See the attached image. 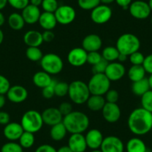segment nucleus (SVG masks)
<instances>
[{"label": "nucleus", "mask_w": 152, "mask_h": 152, "mask_svg": "<svg viewBox=\"0 0 152 152\" xmlns=\"http://www.w3.org/2000/svg\"><path fill=\"white\" fill-rule=\"evenodd\" d=\"M140 46L141 43L138 37L131 33H125L119 36L116 43L119 53L128 56L139 51Z\"/></svg>", "instance_id": "4"}, {"label": "nucleus", "mask_w": 152, "mask_h": 152, "mask_svg": "<svg viewBox=\"0 0 152 152\" xmlns=\"http://www.w3.org/2000/svg\"><path fill=\"white\" fill-rule=\"evenodd\" d=\"M87 53L82 47L71 49L67 55L69 64L74 67H81L87 63Z\"/></svg>", "instance_id": "12"}, {"label": "nucleus", "mask_w": 152, "mask_h": 152, "mask_svg": "<svg viewBox=\"0 0 152 152\" xmlns=\"http://www.w3.org/2000/svg\"><path fill=\"white\" fill-rule=\"evenodd\" d=\"M57 152H73L71 150L69 147L68 145H64L61 147L60 148H58V150H57Z\"/></svg>", "instance_id": "52"}, {"label": "nucleus", "mask_w": 152, "mask_h": 152, "mask_svg": "<svg viewBox=\"0 0 152 152\" xmlns=\"http://www.w3.org/2000/svg\"><path fill=\"white\" fill-rule=\"evenodd\" d=\"M151 23L152 24V16H151Z\"/></svg>", "instance_id": "63"}, {"label": "nucleus", "mask_w": 152, "mask_h": 152, "mask_svg": "<svg viewBox=\"0 0 152 152\" xmlns=\"http://www.w3.org/2000/svg\"><path fill=\"white\" fill-rule=\"evenodd\" d=\"M107 64H108L107 61L102 59L100 62H99L98 64L93 65V69H92L93 74H101V73H104L105 69H106Z\"/></svg>", "instance_id": "45"}, {"label": "nucleus", "mask_w": 152, "mask_h": 152, "mask_svg": "<svg viewBox=\"0 0 152 152\" xmlns=\"http://www.w3.org/2000/svg\"><path fill=\"white\" fill-rule=\"evenodd\" d=\"M55 15L58 23L63 26H67L75 20L76 11L71 5H59L55 12Z\"/></svg>", "instance_id": "10"}, {"label": "nucleus", "mask_w": 152, "mask_h": 152, "mask_svg": "<svg viewBox=\"0 0 152 152\" xmlns=\"http://www.w3.org/2000/svg\"><path fill=\"white\" fill-rule=\"evenodd\" d=\"M127 152H147L145 143L138 137L130 139L126 144Z\"/></svg>", "instance_id": "26"}, {"label": "nucleus", "mask_w": 152, "mask_h": 152, "mask_svg": "<svg viewBox=\"0 0 152 152\" xmlns=\"http://www.w3.org/2000/svg\"><path fill=\"white\" fill-rule=\"evenodd\" d=\"M100 4V0H78L79 8L84 11H92Z\"/></svg>", "instance_id": "35"}, {"label": "nucleus", "mask_w": 152, "mask_h": 152, "mask_svg": "<svg viewBox=\"0 0 152 152\" xmlns=\"http://www.w3.org/2000/svg\"><path fill=\"white\" fill-rule=\"evenodd\" d=\"M69 93V84L64 81H57L55 86V96L64 97Z\"/></svg>", "instance_id": "34"}, {"label": "nucleus", "mask_w": 152, "mask_h": 152, "mask_svg": "<svg viewBox=\"0 0 152 152\" xmlns=\"http://www.w3.org/2000/svg\"><path fill=\"white\" fill-rule=\"evenodd\" d=\"M11 120L10 115L5 111H0V125L5 126L8 125Z\"/></svg>", "instance_id": "50"}, {"label": "nucleus", "mask_w": 152, "mask_h": 152, "mask_svg": "<svg viewBox=\"0 0 152 152\" xmlns=\"http://www.w3.org/2000/svg\"><path fill=\"white\" fill-rule=\"evenodd\" d=\"M5 104H6V98L5 95H0V109L4 107Z\"/></svg>", "instance_id": "53"}, {"label": "nucleus", "mask_w": 152, "mask_h": 152, "mask_svg": "<svg viewBox=\"0 0 152 152\" xmlns=\"http://www.w3.org/2000/svg\"><path fill=\"white\" fill-rule=\"evenodd\" d=\"M35 152H57V150L51 145L43 144L37 147Z\"/></svg>", "instance_id": "49"}, {"label": "nucleus", "mask_w": 152, "mask_h": 152, "mask_svg": "<svg viewBox=\"0 0 152 152\" xmlns=\"http://www.w3.org/2000/svg\"><path fill=\"white\" fill-rule=\"evenodd\" d=\"M102 116L106 122L109 123H115L121 118V109L116 103L106 102L102 110Z\"/></svg>", "instance_id": "14"}, {"label": "nucleus", "mask_w": 152, "mask_h": 152, "mask_svg": "<svg viewBox=\"0 0 152 152\" xmlns=\"http://www.w3.org/2000/svg\"><path fill=\"white\" fill-rule=\"evenodd\" d=\"M113 11L109 5L100 4L93 9L90 13V19L97 25H103L110 20Z\"/></svg>", "instance_id": "8"}, {"label": "nucleus", "mask_w": 152, "mask_h": 152, "mask_svg": "<svg viewBox=\"0 0 152 152\" xmlns=\"http://www.w3.org/2000/svg\"><path fill=\"white\" fill-rule=\"evenodd\" d=\"M35 142L34 134L24 131L20 138L19 139V143L23 148H30L34 145Z\"/></svg>", "instance_id": "32"}, {"label": "nucleus", "mask_w": 152, "mask_h": 152, "mask_svg": "<svg viewBox=\"0 0 152 152\" xmlns=\"http://www.w3.org/2000/svg\"><path fill=\"white\" fill-rule=\"evenodd\" d=\"M133 0H115V2L119 5V7L122 8L123 9H128L130 5L132 3Z\"/></svg>", "instance_id": "51"}, {"label": "nucleus", "mask_w": 152, "mask_h": 152, "mask_svg": "<svg viewBox=\"0 0 152 152\" xmlns=\"http://www.w3.org/2000/svg\"><path fill=\"white\" fill-rule=\"evenodd\" d=\"M146 72L142 65H132L128 71V78L132 82H136L145 78Z\"/></svg>", "instance_id": "28"}, {"label": "nucleus", "mask_w": 152, "mask_h": 152, "mask_svg": "<svg viewBox=\"0 0 152 152\" xmlns=\"http://www.w3.org/2000/svg\"><path fill=\"white\" fill-rule=\"evenodd\" d=\"M131 17L137 20H145L148 18L151 13L148 2L142 0H136L132 2L128 8Z\"/></svg>", "instance_id": "9"}, {"label": "nucleus", "mask_w": 152, "mask_h": 152, "mask_svg": "<svg viewBox=\"0 0 152 152\" xmlns=\"http://www.w3.org/2000/svg\"><path fill=\"white\" fill-rule=\"evenodd\" d=\"M128 57H129L130 62L131 63L132 65H142L145 59L144 55L140 51H137V52L131 54Z\"/></svg>", "instance_id": "41"}, {"label": "nucleus", "mask_w": 152, "mask_h": 152, "mask_svg": "<svg viewBox=\"0 0 152 152\" xmlns=\"http://www.w3.org/2000/svg\"><path fill=\"white\" fill-rule=\"evenodd\" d=\"M142 107L146 110L152 113V90H150L146 92L141 96Z\"/></svg>", "instance_id": "36"}, {"label": "nucleus", "mask_w": 152, "mask_h": 152, "mask_svg": "<svg viewBox=\"0 0 152 152\" xmlns=\"http://www.w3.org/2000/svg\"><path fill=\"white\" fill-rule=\"evenodd\" d=\"M38 23H39V25H40L42 28L44 29V31H52L56 27L58 22H57L56 17H55L54 13L43 11V13H41V15H40V19H39Z\"/></svg>", "instance_id": "23"}, {"label": "nucleus", "mask_w": 152, "mask_h": 152, "mask_svg": "<svg viewBox=\"0 0 152 152\" xmlns=\"http://www.w3.org/2000/svg\"><path fill=\"white\" fill-rule=\"evenodd\" d=\"M119 55V52L116 46H108L103 49L102 52V56L104 60L108 63L114 62L118 60Z\"/></svg>", "instance_id": "31"}, {"label": "nucleus", "mask_w": 152, "mask_h": 152, "mask_svg": "<svg viewBox=\"0 0 152 152\" xmlns=\"http://www.w3.org/2000/svg\"><path fill=\"white\" fill-rule=\"evenodd\" d=\"M58 109L63 116H65L72 111V105L69 102H63L60 104Z\"/></svg>", "instance_id": "47"}, {"label": "nucleus", "mask_w": 152, "mask_h": 152, "mask_svg": "<svg viewBox=\"0 0 152 152\" xmlns=\"http://www.w3.org/2000/svg\"><path fill=\"white\" fill-rule=\"evenodd\" d=\"M20 124L24 131L33 134L40 131L44 125L41 113L35 110L26 111L22 116Z\"/></svg>", "instance_id": "5"}, {"label": "nucleus", "mask_w": 152, "mask_h": 152, "mask_svg": "<svg viewBox=\"0 0 152 152\" xmlns=\"http://www.w3.org/2000/svg\"><path fill=\"white\" fill-rule=\"evenodd\" d=\"M8 24L12 30L20 31L24 28L26 23L21 14L14 12L8 16Z\"/></svg>", "instance_id": "27"}, {"label": "nucleus", "mask_w": 152, "mask_h": 152, "mask_svg": "<svg viewBox=\"0 0 152 152\" xmlns=\"http://www.w3.org/2000/svg\"><path fill=\"white\" fill-rule=\"evenodd\" d=\"M150 90L148 78H146L140 80L138 81H136V82H133L132 86H131L132 93L135 96H140V97Z\"/></svg>", "instance_id": "29"}, {"label": "nucleus", "mask_w": 152, "mask_h": 152, "mask_svg": "<svg viewBox=\"0 0 152 152\" xmlns=\"http://www.w3.org/2000/svg\"><path fill=\"white\" fill-rule=\"evenodd\" d=\"M1 152H23V148L20 143L10 141L2 146Z\"/></svg>", "instance_id": "37"}, {"label": "nucleus", "mask_w": 152, "mask_h": 152, "mask_svg": "<svg viewBox=\"0 0 152 152\" xmlns=\"http://www.w3.org/2000/svg\"><path fill=\"white\" fill-rule=\"evenodd\" d=\"M104 96L106 102H109V103H116L119 98V92L114 89H110Z\"/></svg>", "instance_id": "43"}, {"label": "nucleus", "mask_w": 152, "mask_h": 152, "mask_svg": "<svg viewBox=\"0 0 152 152\" xmlns=\"http://www.w3.org/2000/svg\"><path fill=\"white\" fill-rule=\"evenodd\" d=\"M148 4L149 8H150V9L151 10V11H152V0H148Z\"/></svg>", "instance_id": "61"}, {"label": "nucleus", "mask_w": 152, "mask_h": 152, "mask_svg": "<svg viewBox=\"0 0 152 152\" xmlns=\"http://www.w3.org/2000/svg\"><path fill=\"white\" fill-rule=\"evenodd\" d=\"M5 23V15L3 14V13L0 11V27H2Z\"/></svg>", "instance_id": "56"}, {"label": "nucleus", "mask_w": 152, "mask_h": 152, "mask_svg": "<svg viewBox=\"0 0 152 152\" xmlns=\"http://www.w3.org/2000/svg\"><path fill=\"white\" fill-rule=\"evenodd\" d=\"M8 101L14 104L23 103L27 99L28 92L27 89L21 85L11 86L6 93Z\"/></svg>", "instance_id": "15"}, {"label": "nucleus", "mask_w": 152, "mask_h": 152, "mask_svg": "<svg viewBox=\"0 0 152 152\" xmlns=\"http://www.w3.org/2000/svg\"><path fill=\"white\" fill-rule=\"evenodd\" d=\"M103 59L102 54L99 52H91L87 53V61L89 64L93 66Z\"/></svg>", "instance_id": "42"}, {"label": "nucleus", "mask_w": 152, "mask_h": 152, "mask_svg": "<svg viewBox=\"0 0 152 152\" xmlns=\"http://www.w3.org/2000/svg\"><path fill=\"white\" fill-rule=\"evenodd\" d=\"M4 40V33H3V31L2 29L0 28V45L2 44V42Z\"/></svg>", "instance_id": "59"}, {"label": "nucleus", "mask_w": 152, "mask_h": 152, "mask_svg": "<svg viewBox=\"0 0 152 152\" xmlns=\"http://www.w3.org/2000/svg\"><path fill=\"white\" fill-rule=\"evenodd\" d=\"M142 66L145 70L146 73H148L150 75L152 74V54L145 57Z\"/></svg>", "instance_id": "46"}, {"label": "nucleus", "mask_w": 152, "mask_h": 152, "mask_svg": "<svg viewBox=\"0 0 152 152\" xmlns=\"http://www.w3.org/2000/svg\"><path fill=\"white\" fill-rule=\"evenodd\" d=\"M8 5V0H0V11L3 10Z\"/></svg>", "instance_id": "57"}, {"label": "nucleus", "mask_w": 152, "mask_h": 152, "mask_svg": "<svg viewBox=\"0 0 152 152\" xmlns=\"http://www.w3.org/2000/svg\"><path fill=\"white\" fill-rule=\"evenodd\" d=\"M42 8L45 12L54 13L59 7L58 0H43L41 5Z\"/></svg>", "instance_id": "38"}, {"label": "nucleus", "mask_w": 152, "mask_h": 152, "mask_svg": "<svg viewBox=\"0 0 152 152\" xmlns=\"http://www.w3.org/2000/svg\"><path fill=\"white\" fill-rule=\"evenodd\" d=\"M101 4H103V5H109L110 4L113 3L115 2V0H100Z\"/></svg>", "instance_id": "58"}, {"label": "nucleus", "mask_w": 152, "mask_h": 152, "mask_svg": "<svg viewBox=\"0 0 152 152\" xmlns=\"http://www.w3.org/2000/svg\"><path fill=\"white\" fill-rule=\"evenodd\" d=\"M128 56L126 55H124V54H121L119 53V58H118V61H119V62L120 63H123V62H125V61L128 60Z\"/></svg>", "instance_id": "55"}, {"label": "nucleus", "mask_w": 152, "mask_h": 152, "mask_svg": "<svg viewBox=\"0 0 152 152\" xmlns=\"http://www.w3.org/2000/svg\"><path fill=\"white\" fill-rule=\"evenodd\" d=\"M42 36H43V42H46V43H51V42H52L55 37L54 32L51 30L44 31L43 33H42Z\"/></svg>", "instance_id": "48"}, {"label": "nucleus", "mask_w": 152, "mask_h": 152, "mask_svg": "<svg viewBox=\"0 0 152 152\" xmlns=\"http://www.w3.org/2000/svg\"><path fill=\"white\" fill-rule=\"evenodd\" d=\"M102 46V38L96 34L87 35L82 40V48L87 52H99Z\"/></svg>", "instance_id": "17"}, {"label": "nucleus", "mask_w": 152, "mask_h": 152, "mask_svg": "<svg viewBox=\"0 0 152 152\" xmlns=\"http://www.w3.org/2000/svg\"><path fill=\"white\" fill-rule=\"evenodd\" d=\"M90 95L88 85L84 81L76 80L69 84L68 96L70 100L76 104L86 103Z\"/></svg>", "instance_id": "3"}, {"label": "nucleus", "mask_w": 152, "mask_h": 152, "mask_svg": "<svg viewBox=\"0 0 152 152\" xmlns=\"http://www.w3.org/2000/svg\"><path fill=\"white\" fill-rule=\"evenodd\" d=\"M126 72L125 66L120 62L108 63L104 74L110 81H117L122 79Z\"/></svg>", "instance_id": "11"}, {"label": "nucleus", "mask_w": 152, "mask_h": 152, "mask_svg": "<svg viewBox=\"0 0 152 152\" xmlns=\"http://www.w3.org/2000/svg\"><path fill=\"white\" fill-rule=\"evenodd\" d=\"M40 62L42 69L51 75L59 74L64 69L62 58L55 53H48L43 55Z\"/></svg>", "instance_id": "6"}, {"label": "nucleus", "mask_w": 152, "mask_h": 152, "mask_svg": "<svg viewBox=\"0 0 152 152\" xmlns=\"http://www.w3.org/2000/svg\"><path fill=\"white\" fill-rule=\"evenodd\" d=\"M91 152H102L101 149H95V150H93Z\"/></svg>", "instance_id": "62"}, {"label": "nucleus", "mask_w": 152, "mask_h": 152, "mask_svg": "<svg viewBox=\"0 0 152 152\" xmlns=\"http://www.w3.org/2000/svg\"><path fill=\"white\" fill-rule=\"evenodd\" d=\"M57 81L53 79L52 82L47 87L42 89V94L43 96L46 99H50L55 96V86Z\"/></svg>", "instance_id": "40"}, {"label": "nucleus", "mask_w": 152, "mask_h": 152, "mask_svg": "<svg viewBox=\"0 0 152 152\" xmlns=\"http://www.w3.org/2000/svg\"><path fill=\"white\" fill-rule=\"evenodd\" d=\"M148 81H149V85H150V89L152 90V74L149 76Z\"/></svg>", "instance_id": "60"}, {"label": "nucleus", "mask_w": 152, "mask_h": 152, "mask_svg": "<svg viewBox=\"0 0 152 152\" xmlns=\"http://www.w3.org/2000/svg\"><path fill=\"white\" fill-rule=\"evenodd\" d=\"M110 84L111 81L108 79L104 73H101L93 74L87 85L90 94L104 96L110 89Z\"/></svg>", "instance_id": "7"}, {"label": "nucleus", "mask_w": 152, "mask_h": 152, "mask_svg": "<svg viewBox=\"0 0 152 152\" xmlns=\"http://www.w3.org/2000/svg\"><path fill=\"white\" fill-rule=\"evenodd\" d=\"M62 122L68 133L83 134L90 126V119L87 114L81 111H72L66 116H64Z\"/></svg>", "instance_id": "2"}, {"label": "nucleus", "mask_w": 152, "mask_h": 152, "mask_svg": "<svg viewBox=\"0 0 152 152\" xmlns=\"http://www.w3.org/2000/svg\"><path fill=\"white\" fill-rule=\"evenodd\" d=\"M100 149L102 152H124L125 146L118 137L107 136L104 138Z\"/></svg>", "instance_id": "13"}, {"label": "nucleus", "mask_w": 152, "mask_h": 152, "mask_svg": "<svg viewBox=\"0 0 152 152\" xmlns=\"http://www.w3.org/2000/svg\"><path fill=\"white\" fill-rule=\"evenodd\" d=\"M26 55L29 61L38 62L41 61L43 54L39 47H28L26 51Z\"/></svg>", "instance_id": "33"}, {"label": "nucleus", "mask_w": 152, "mask_h": 152, "mask_svg": "<svg viewBox=\"0 0 152 152\" xmlns=\"http://www.w3.org/2000/svg\"><path fill=\"white\" fill-rule=\"evenodd\" d=\"M21 14L24 19L26 24L34 25L39 21V19L41 15V11L39 7L29 4L24 9L22 10Z\"/></svg>", "instance_id": "19"}, {"label": "nucleus", "mask_w": 152, "mask_h": 152, "mask_svg": "<svg viewBox=\"0 0 152 152\" xmlns=\"http://www.w3.org/2000/svg\"><path fill=\"white\" fill-rule=\"evenodd\" d=\"M23 41L28 47H39L43 43L42 33L36 30L28 31L23 36Z\"/></svg>", "instance_id": "22"}, {"label": "nucleus", "mask_w": 152, "mask_h": 152, "mask_svg": "<svg viewBox=\"0 0 152 152\" xmlns=\"http://www.w3.org/2000/svg\"><path fill=\"white\" fill-rule=\"evenodd\" d=\"M42 2H43V0H30L31 5L39 7V8H40V6H41Z\"/></svg>", "instance_id": "54"}, {"label": "nucleus", "mask_w": 152, "mask_h": 152, "mask_svg": "<svg viewBox=\"0 0 152 152\" xmlns=\"http://www.w3.org/2000/svg\"><path fill=\"white\" fill-rule=\"evenodd\" d=\"M67 133L68 132H67L66 128L64 126V123L60 122V123L51 127L49 134H50L51 138L54 141H61L65 138Z\"/></svg>", "instance_id": "30"}, {"label": "nucleus", "mask_w": 152, "mask_h": 152, "mask_svg": "<svg viewBox=\"0 0 152 152\" xmlns=\"http://www.w3.org/2000/svg\"><path fill=\"white\" fill-rule=\"evenodd\" d=\"M41 115L43 123L50 127L62 122L64 119V116L60 112L59 109L57 107L46 108L42 112Z\"/></svg>", "instance_id": "16"}, {"label": "nucleus", "mask_w": 152, "mask_h": 152, "mask_svg": "<svg viewBox=\"0 0 152 152\" xmlns=\"http://www.w3.org/2000/svg\"><path fill=\"white\" fill-rule=\"evenodd\" d=\"M11 87L9 80L5 76L0 75V95H6Z\"/></svg>", "instance_id": "44"}, {"label": "nucleus", "mask_w": 152, "mask_h": 152, "mask_svg": "<svg viewBox=\"0 0 152 152\" xmlns=\"http://www.w3.org/2000/svg\"><path fill=\"white\" fill-rule=\"evenodd\" d=\"M128 126L130 131L135 135L148 134L152 129V113L142 107L136 108L128 116Z\"/></svg>", "instance_id": "1"}, {"label": "nucleus", "mask_w": 152, "mask_h": 152, "mask_svg": "<svg viewBox=\"0 0 152 152\" xmlns=\"http://www.w3.org/2000/svg\"><path fill=\"white\" fill-rule=\"evenodd\" d=\"M86 142L87 148H90L92 150L99 149L103 142L104 137L102 133L99 130L93 128L90 130L85 135Z\"/></svg>", "instance_id": "20"}, {"label": "nucleus", "mask_w": 152, "mask_h": 152, "mask_svg": "<svg viewBox=\"0 0 152 152\" xmlns=\"http://www.w3.org/2000/svg\"><path fill=\"white\" fill-rule=\"evenodd\" d=\"M52 81H53V78H52V75L44 72L43 70L37 72L32 78L33 84L36 87L41 89H43L44 87L49 86L52 82Z\"/></svg>", "instance_id": "24"}, {"label": "nucleus", "mask_w": 152, "mask_h": 152, "mask_svg": "<svg viewBox=\"0 0 152 152\" xmlns=\"http://www.w3.org/2000/svg\"><path fill=\"white\" fill-rule=\"evenodd\" d=\"M68 146L73 152H84L87 148L85 136L83 134H71L68 140Z\"/></svg>", "instance_id": "21"}, {"label": "nucleus", "mask_w": 152, "mask_h": 152, "mask_svg": "<svg viewBox=\"0 0 152 152\" xmlns=\"http://www.w3.org/2000/svg\"><path fill=\"white\" fill-rule=\"evenodd\" d=\"M87 106L90 110L93 112L102 110L104 104H106V100L103 96L98 95H90L88 100L87 101Z\"/></svg>", "instance_id": "25"}, {"label": "nucleus", "mask_w": 152, "mask_h": 152, "mask_svg": "<svg viewBox=\"0 0 152 152\" xmlns=\"http://www.w3.org/2000/svg\"><path fill=\"white\" fill-rule=\"evenodd\" d=\"M8 4L14 9L22 11L30 4V0H8Z\"/></svg>", "instance_id": "39"}, {"label": "nucleus", "mask_w": 152, "mask_h": 152, "mask_svg": "<svg viewBox=\"0 0 152 152\" xmlns=\"http://www.w3.org/2000/svg\"><path fill=\"white\" fill-rule=\"evenodd\" d=\"M24 130L21 124L15 122H10L8 125H5L3 129V134L5 138L12 142L19 140Z\"/></svg>", "instance_id": "18"}]
</instances>
